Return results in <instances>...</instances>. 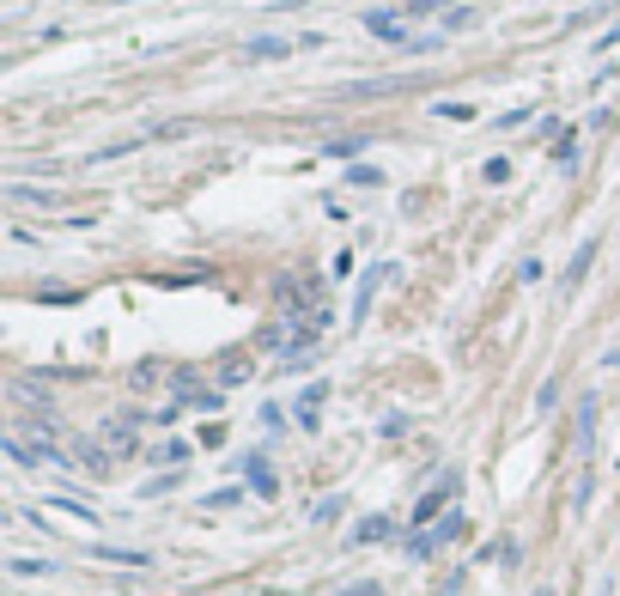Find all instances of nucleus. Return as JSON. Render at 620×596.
<instances>
[{
	"mask_svg": "<svg viewBox=\"0 0 620 596\" xmlns=\"http://www.w3.org/2000/svg\"><path fill=\"white\" fill-rule=\"evenodd\" d=\"M365 31H371L377 43H414L408 25H402V7H371V13H365Z\"/></svg>",
	"mask_w": 620,
	"mask_h": 596,
	"instance_id": "obj_1",
	"label": "nucleus"
},
{
	"mask_svg": "<svg viewBox=\"0 0 620 596\" xmlns=\"http://www.w3.org/2000/svg\"><path fill=\"white\" fill-rule=\"evenodd\" d=\"M390 268H396V262H377V268H365V280H359V298H353V317H365V311H371V298H377V286H383V280H390Z\"/></svg>",
	"mask_w": 620,
	"mask_h": 596,
	"instance_id": "obj_2",
	"label": "nucleus"
},
{
	"mask_svg": "<svg viewBox=\"0 0 620 596\" xmlns=\"http://www.w3.org/2000/svg\"><path fill=\"white\" fill-rule=\"evenodd\" d=\"M450 493H456V469H450V475H444V481H438V487L420 499V505H414V524H432V517H438V505H444Z\"/></svg>",
	"mask_w": 620,
	"mask_h": 596,
	"instance_id": "obj_3",
	"label": "nucleus"
},
{
	"mask_svg": "<svg viewBox=\"0 0 620 596\" xmlns=\"http://www.w3.org/2000/svg\"><path fill=\"white\" fill-rule=\"evenodd\" d=\"M92 560H110V566H152L146 548H110V542H92Z\"/></svg>",
	"mask_w": 620,
	"mask_h": 596,
	"instance_id": "obj_4",
	"label": "nucleus"
},
{
	"mask_svg": "<svg viewBox=\"0 0 620 596\" xmlns=\"http://www.w3.org/2000/svg\"><path fill=\"white\" fill-rule=\"evenodd\" d=\"M383 536H396V524H390V517H359V524H353V548H365V542H383Z\"/></svg>",
	"mask_w": 620,
	"mask_h": 596,
	"instance_id": "obj_5",
	"label": "nucleus"
},
{
	"mask_svg": "<svg viewBox=\"0 0 620 596\" xmlns=\"http://www.w3.org/2000/svg\"><path fill=\"white\" fill-rule=\"evenodd\" d=\"M323 396H329L323 384H310V390L298 396V426H304V432H317V408H323Z\"/></svg>",
	"mask_w": 620,
	"mask_h": 596,
	"instance_id": "obj_6",
	"label": "nucleus"
},
{
	"mask_svg": "<svg viewBox=\"0 0 620 596\" xmlns=\"http://www.w3.org/2000/svg\"><path fill=\"white\" fill-rule=\"evenodd\" d=\"M590 262H596V238H584V244L572 250V268H566V292H572V286L590 274Z\"/></svg>",
	"mask_w": 620,
	"mask_h": 596,
	"instance_id": "obj_7",
	"label": "nucleus"
},
{
	"mask_svg": "<svg viewBox=\"0 0 620 596\" xmlns=\"http://www.w3.org/2000/svg\"><path fill=\"white\" fill-rule=\"evenodd\" d=\"M590 444H596V396H584V408H578V451L590 457Z\"/></svg>",
	"mask_w": 620,
	"mask_h": 596,
	"instance_id": "obj_8",
	"label": "nucleus"
},
{
	"mask_svg": "<svg viewBox=\"0 0 620 596\" xmlns=\"http://www.w3.org/2000/svg\"><path fill=\"white\" fill-rule=\"evenodd\" d=\"M323 153H329V159H359V153H365V134H335Z\"/></svg>",
	"mask_w": 620,
	"mask_h": 596,
	"instance_id": "obj_9",
	"label": "nucleus"
},
{
	"mask_svg": "<svg viewBox=\"0 0 620 596\" xmlns=\"http://www.w3.org/2000/svg\"><path fill=\"white\" fill-rule=\"evenodd\" d=\"M292 43L286 37H256V43H244V61H268V55H286Z\"/></svg>",
	"mask_w": 620,
	"mask_h": 596,
	"instance_id": "obj_10",
	"label": "nucleus"
},
{
	"mask_svg": "<svg viewBox=\"0 0 620 596\" xmlns=\"http://www.w3.org/2000/svg\"><path fill=\"white\" fill-rule=\"evenodd\" d=\"M244 469H250V487H256L262 499H274V475H268V463H262V457H244Z\"/></svg>",
	"mask_w": 620,
	"mask_h": 596,
	"instance_id": "obj_11",
	"label": "nucleus"
},
{
	"mask_svg": "<svg viewBox=\"0 0 620 596\" xmlns=\"http://www.w3.org/2000/svg\"><path fill=\"white\" fill-rule=\"evenodd\" d=\"M250 371H256V365H250L244 353H231V359L219 365V384H244V378H250Z\"/></svg>",
	"mask_w": 620,
	"mask_h": 596,
	"instance_id": "obj_12",
	"label": "nucleus"
},
{
	"mask_svg": "<svg viewBox=\"0 0 620 596\" xmlns=\"http://www.w3.org/2000/svg\"><path fill=\"white\" fill-rule=\"evenodd\" d=\"M80 469L104 475V469H110V451H98V444H80Z\"/></svg>",
	"mask_w": 620,
	"mask_h": 596,
	"instance_id": "obj_13",
	"label": "nucleus"
},
{
	"mask_svg": "<svg viewBox=\"0 0 620 596\" xmlns=\"http://www.w3.org/2000/svg\"><path fill=\"white\" fill-rule=\"evenodd\" d=\"M7 195H13V201H37V207H49V201H55V195H49V189H37V183H13Z\"/></svg>",
	"mask_w": 620,
	"mask_h": 596,
	"instance_id": "obj_14",
	"label": "nucleus"
},
{
	"mask_svg": "<svg viewBox=\"0 0 620 596\" xmlns=\"http://www.w3.org/2000/svg\"><path fill=\"white\" fill-rule=\"evenodd\" d=\"M238 499H244V487H219V493H207L201 505H207V511H225V505H238Z\"/></svg>",
	"mask_w": 620,
	"mask_h": 596,
	"instance_id": "obj_15",
	"label": "nucleus"
},
{
	"mask_svg": "<svg viewBox=\"0 0 620 596\" xmlns=\"http://www.w3.org/2000/svg\"><path fill=\"white\" fill-rule=\"evenodd\" d=\"M183 457H189L183 438H171V444H159V451H152V463H183Z\"/></svg>",
	"mask_w": 620,
	"mask_h": 596,
	"instance_id": "obj_16",
	"label": "nucleus"
},
{
	"mask_svg": "<svg viewBox=\"0 0 620 596\" xmlns=\"http://www.w3.org/2000/svg\"><path fill=\"white\" fill-rule=\"evenodd\" d=\"M55 511H67V517H80V524H98V511H92V505H80V499H55Z\"/></svg>",
	"mask_w": 620,
	"mask_h": 596,
	"instance_id": "obj_17",
	"label": "nucleus"
},
{
	"mask_svg": "<svg viewBox=\"0 0 620 596\" xmlns=\"http://www.w3.org/2000/svg\"><path fill=\"white\" fill-rule=\"evenodd\" d=\"M481 177H487L493 189H499V183H511V159H487V165H481Z\"/></svg>",
	"mask_w": 620,
	"mask_h": 596,
	"instance_id": "obj_18",
	"label": "nucleus"
},
{
	"mask_svg": "<svg viewBox=\"0 0 620 596\" xmlns=\"http://www.w3.org/2000/svg\"><path fill=\"white\" fill-rule=\"evenodd\" d=\"M347 183H359V189H377V183H383V171H377V165H353V171H347Z\"/></svg>",
	"mask_w": 620,
	"mask_h": 596,
	"instance_id": "obj_19",
	"label": "nucleus"
},
{
	"mask_svg": "<svg viewBox=\"0 0 620 596\" xmlns=\"http://www.w3.org/2000/svg\"><path fill=\"white\" fill-rule=\"evenodd\" d=\"M7 572H19V578H43L49 560H25V554H19V560H7Z\"/></svg>",
	"mask_w": 620,
	"mask_h": 596,
	"instance_id": "obj_20",
	"label": "nucleus"
},
{
	"mask_svg": "<svg viewBox=\"0 0 620 596\" xmlns=\"http://www.w3.org/2000/svg\"><path fill=\"white\" fill-rule=\"evenodd\" d=\"M554 159H560V165H572V159H578V140H572V134H560V146H554Z\"/></svg>",
	"mask_w": 620,
	"mask_h": 596,
	"instance_id": "obj_21",
	"label": "nucleus"
},
{
	"mask_svg": "<svg viewBox=\"0 0 620 596\" xmlns=\"http://www.w3.org/2000/svg\"><path fill=\"white\" fill-rule=\"evenodd\" d=\"M438 116H444V122H469L475 110H469V104H438Z\"/></svg>",
	"mask_w": 620,
	"mask_h": 596,
	"instance_id": "obj_22",
	"label": "nucleus"
},
{
	"mask_svg": "<svg viewBox=\"0 0 620 596\" xmlns=\"http://www.w3.org/2000/svg\"><path fill=\"white\" fill-rule=\"evenodd\" d=\"M517 280H523V286H535V280H541V256H529V262L517 268Z\"/></svg>",
	"mask_w": 620,
	"mask_h": 596,
	"instance_id": "obj_23",
	"label": "nucleus"
},
{
	"mask_svg": "<svg viewBox=\"0 0 620 596\" xmlns=\"http://www.w3.org/2000/svg\"><path fill=\"white\" fill-rule=\"evenodd\" d=\"M341 596H377V584H347Z\"/></svg>",
	"mask_w": 620,
	"mask_h": 596,
	"instance_id": "obj_24",
	"label": "nucleus"
},
{
	"mask_svg": "<svg viewBox=\"0 0 620 596\" xmlns=\"http://www.w3.org/2000/svg\"><path fill=\"white\" fill-rule=\"evenodd\" d=\"M432 7H444V0H408V13H432Z\"/></svg>",
	"mask_w": 620,
	"mask_h": 596,
	"instance_id": "obj_25",
	"label": "nucleus"
},
{
	"mask_svg": "<svg viewBox=\"0 0 620 596\" xmlns=\"http://www.w3.org/2000/svg\"><path fill=\"white\" fill-rule=\"evenodd\" d=\"M614 43H620V25H608V31H602V49H614Z\"/></svg>",
	"mask_w": 620,
	"mask_h": 596,
	"instance_id": "obj_26",
	"label": "nucleus"
}]
</instances>
